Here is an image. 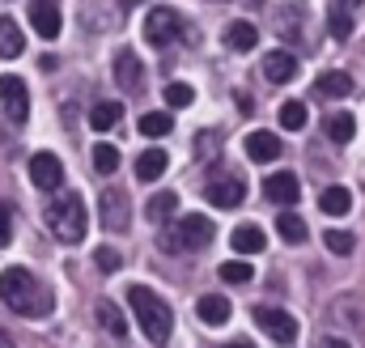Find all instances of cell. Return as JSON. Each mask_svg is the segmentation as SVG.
Returning a JSON list of instances; mask_svg holds the SVG:
<instances>
[{
    "instance_id": "obj_38",
    "label": "cell",
    "mask_w": 365,
    "mask_h": 348,
    "mask_svg": "<svg viewBox=\"0 0 365 348\" xmlns=\"http://www.w3.org/2000/svg\"><path fill=\"white\" fill-rule=\"evenodd\" d=\"M0 348H17V344H13V340H9V336H4V332H0Z\"/></svg>"
},
{
    "instance_id": "obj_7",
    "label": "cell",
    "mask_w": 365,
    "mask_h": 348,
    "mask_svg": "<svg viewBox=\"0 0 365 348\" xmlns=\"http://www.w3.org/2000/svg\"><path fill=\"white\" fill-rule=\"evenodd\" d=\"M0 106H4V115L13 123H26V115H30V89H26L21 77L0 73Z\"/></svg>"
},
{
    "instance_id": "obj_36",
    "label": "cell",
    "mask_w": 365,
    "mask_h": 348,
    "mask_svg": "<svg viewBox=\"0 0 365 348\" xmlns=\"http://www.w3.org/2000/svg\"><path fill=\"white\" fill-rule=\"evenodd\" d=\"M13 238V221H9V204H0V247H9Z\"/></svg>"
},
{
    "instance_id": "obj_16",
    "label": "cell",
    "mask_w": 365,
    "mask_h": 348,
    "mask_svg": "<svg viewBox=\"0 0 365 348\" xmlns=\"http://www.w3.org/2000/svg\"><path fill=\"white\" fill-rule=\"evenodd\" d=\"M264 77H268L272 86H289V81L297 77V56H293V51H272V56L264 60Z\"/></svg>"
},
{
    "instance_id": "obj_26",
    "label": "cell",
    "mask_w": 365,
    "mask_h": 348,
    "mask_svg": "<svg viewBox=\"0 0 365 348\" xmlns=\"http://www.w3.org/2000/svg\"><path fill=\"white\" fill-rule=\"evenodd\" d=\"M319 208H323L327 217H344V213L353 208V191H349V187H327V191L319 195Z\"/></svg>"
},
{
    "instance_id": "obj_32",
    "label": "cell",
    "mask_w": 365,
    "mask_h": 348,
    "mask_svg": "<svg viewBox=\"0 0 365 348\" xmlns=\"http://www.w3.org/2000/svg\"><path fill=\"white\" fill-rule=\"evenodd\" d=\"M217 272H221V280H230V285H247V280L255 276V267H251V263H242V260H230V263H221Z\"/></svg>"
},
{
    "instance_id": "obj_4",
    "label": "cell",
    "mask_w": 365,
    "mask_h": 348,
    "mask_svg": "<svg viewBox=\"0 0 365 348\" xmlns=\"http://www.w3.org/2000/svg\"><path fill=\"white\" fill-rule=\"evenodd\" d=\"M212 221L208 217H200V213H191V217H182L179 225H166L162 234H158V247L166 251V255H182V251H204L208 242H212Z\"/></svg>"
},
{
    "instance_id": "obj_13",
    "label": "cell",
    "mask_w": 365,
    "mask_h": 348,
    "mask_svg": "<svg viewBox=\"0 0 365 348\" xmlns=\"http://www.w3.org/2000/svg\"><path fill=\"white\" fill-rule=\"evenodd\" d=\"M357 9H361V0H331L327 4V30H331V39H349L353 34V17H357Z\"/></svg>"
},
{
    "instance_id": "obj_3",
    "label": "cell",
    "mask_w": 365,
    "mask_h": 348,
    "mask_svg": "<svg viewBox=\"0 0 365 348\" xmlns=\"http://www.w3.org/2000/svg\"><path fill=\"white\" fill-rule=\"evenodd\" d=\"M47 225H51V234H56L60 242H81V238H86V225H90L86 200H81L77 191L56 195V200L47 204Z\"/></svg>"
},
{
    "instance_id": "obj_6",
    "label": "cell",
    "mask_w": 365,
    "mask_h": 348,
    "mask_svg": "<svg viewBox=\"0 0 365 348\" xmlns=\"http://www.w3.org/2000/svg\"><path fill=\"white\" fill-rule=\"evenodd\" d=\"M255 323L264 336H272L276 344H293L297 340V319L280 306H255Z\"/></svg>"
},
{
    "instance_id": "obj_35",
    "label": "cell",
    "mask_w": 365,
    "mask_h": 348,
    "mask_svg": "<svg viewBox=\"0 0 365 348\" xmlns=\"http://www.w3.org/2000/svg\"><path fill=\"white\" fill-rule=\"evenodd\" d=\"M93 263H98V272H119V267H123V260H119L115 247H98V251H93Z\"/></svg>"
},
{
    "instance_id": "obj_21",
    "label": "cell",
    "mask_w": 365,
    "mask_h": 348,
    "mask_svg": "<svg viewBox=\"0 0 365 348\" xmlns=\"http://www.w3.org/2000/svg\"><path fill=\"white\" fill-rule=\"evenodd\" d=\"M170 166V158H166V149H145L140 158H136V178L140 183H158L162 174Z\"/></svg>"
},
{
    "instance_id": "obj_31",
    "label": "cell",
    "mask_w": 365,
    "mask_h": 348,
    "mask_svg": "<svg viewBox=\"0 0 365 348\" xmlns=\"http://www.w3.org/2000/svg\"><path fill=\"white\" fill-rule=\"evenodd\" d=\"M306 119H310L306 102H284V106H280V128H289V132H302V128H306Z\"/></svg>"
},
{
    "instance_id": "obj_29",
    "label": "cell",
    "mask_w": 365,
    "mask_h": 348,
    "mask_svg": "<svg viewBox=\"0 0 365 348\" xmlns=\"http://www.w3.org/2000/svg\"><path fill=\"white\" fill-rule=\"evenodd\" d=\"M119 119H123V106H119V102H98V106L90 111V128L93 132H110Z\"/></svg>"
},
{
    "instance_id": "obj_20",
    "label": "cell",
    "mask_w": 365,
    "mask_h": 348,
    "mask_svg": "<svg viewBox=\"0 0 365 348\" xmlns=\"http://www.w3.org/2000/svg\"><path fill=\"white\" fill-rule=\"evenodd\" d=\"M247 153H251V162H276L280 158V136L276 132H251Z\"/></svg>"
},
{
    "instance_id": "obj_10",
    "label": "cell",
    "mask_w": 365,
    "mask_h": 348,
    "mask_svg": "<svg viewBox=\"0 0 365 348\" xmlns=\"http://www.w3.org/2000/svg\"><path fill=\"white\" fill-rule=\"evenodd\" d=\"M30 183H34L38 191H56V187L64 183L60 158H56V153H34V158H30Z\"/></svg>"
},
{
    "instance_id": "obj_39",
    "label": "cell",
    "mask_w": 365,
    "mask_h": 348,
    "mask_svg": "<svg viewBox=\"0 0 365 348\" xmlns=\"http://www.w3.org/2000/svg\"><path fill=\"white\" fill-rule=\"evenodd\" d=\"M225 348H251V344H225Z\"/></svg>"
},
{
    "instance_id": "obj_19",
    "label": "cell",
    "mask_w": 365,
    "mask_h": 348,
    "mask_svg": "<svg viewBox=\"0 0 365 348\" xmlns=\"http://www.w3.org/2000/svg\"><path fill=\"white\" fill-rule=\"evenodd\" d=\"M21 51H26V34H21V26H17L13 17L0 13V60H17Z\"/></svg>"
},
{
    "instance_id": "obj_27",
    "label": "cell",
    "mask_w": 365,
    "mask_h": 348,
    "mask_svg": "<svg viewBox=\"0 0 365 348\" xmlns=\"http://www.w3.org/2000/svg\"><path fill=\"white\" fill-rule=\"evenodd\" d=\"M175 208H179V195L175 191H158V195H149V221H158V225H166L170 217H175Z\"/></svg>"
},
{
    "instance_id": "obj_22",
    "label": "cell",
    "mask_w": 365,
    "mask_h": 348,
    "mask_svg": "<svg viewBox=\"0 0 365 348\" xmlns=\"http://www.w3.org/2000/svg\"><path fill=\"white\" fill-rule=\"evenodd\" d=\"M314 93L319 98H349L353 93V77L349 73H319V81H314Z\"/></svg>"
},
{
    "instance_id": "obj_8",
    "label": "cell",
    "mask_w": 365,
    "mask_h": 348,
    "mask_svg": "<svg viewBox=\"0 0 365 348\" xmlns=\"http://www.w3.org/2000/svg\"><path fill=\"white\" fill-rule=\"evenodd\" d=\"M30 26H34V34L38 39H60V30H64V17H60V4L56 0H30Z\"/></svg>"
},
{
    "instance_id": "obj_14",
    "label": "cell",
    "mask_w": 365,
    "mask_h": 348,
    "mask_svg": "<svg viewBox=\"0 0 365 348\" xmlns=\"http://www.w3.org/2000/svg\"><path fill=\"white\" fill-rule=\"evenodd\" d=\"M115 81L123 93H136L140 81H145V64H140V56L136 51H119L115 56Z\"/></svg>"
},
{
    "instance_id": "obj_25",
    "label": "cell",
    "mask_w": 365,
    "mask_h": 348,
    "mask_svg": "<svg viewBox=\"0 0 365 348\" xmlns=\"http://www.w3.org/2000/svg\"><path fill=\"white\" fill-rule=\"evenodd\" d=\"M323 128H327V136H331L336 145H349V140L357 136V119H353L349 111H336V115H327V123H323Z\"/></svg>"
},
{
    "instance_id": "obj_1",
    "label": "cell",
    "mask_w": 365,
    "mask_h": 348,
    "mask_svg": "<svg viewBox=\"0 0 365 348\" xmlns=\"http://www.w3.org/2000/svg\"><path fill=\"white\" fill-rule=\"evenodd\" d=\"M0 302L21 314V319H47L51 314V293L30 267H4L0 272Z\"/></svg>"
},
{
    "instance_id": "obj_24",
    "label": "cell",
    "mask_w": 365,
    "mask_h": 348,
    "mask_svg": "<svg viewBox=\"0 0 365 348\" xmlns=\"http://www.w3.org/2000/svg\"><path fill=\"white\" fill-rule=\"evenodd\" d=\"M140 136L145 140H162V136H170V128H175V119L166 115V111H149V115H140Z\"/></svg>"
},
{
    "instance_id": "obj_5",
    "label": "cell",
    "mask_w": 365,
    "mask_h": 348,
    "mask_svg": "<svg viewBox=\"0 0 365 348\" xmlns=\"http://www.w3.org/2000/svg\"><path fill=\"white\" fill-rule=\"evenodd\" d=\"M179 30H182V21L170 4L149 9V17H145V39H149V47H170V43L179 39Z\"/></svg>"
},
{
    "instance_id": "obj_34",
    "label": "cell",
    "mask_w": 365,
    "mask_h": 348,
    "mask_svg": "<svg viewBox=\"0 0 365 348\" xmlns=\"http://www.w3.org/2000/svg\"><path fill=\"white\" fill-rule=\"evenodd\" d=\"M166 102H170V111H187L195 102V89L187 81H175V86H166Z\"/></svg>"
},
{
    "instance_id": "obj_2",
    "label": "cell",
    "mask_w": 365,
    "mask_h": 348,
    "mask_svg": "<svg viewBox=\"0 0 365 348\" xmlns=\"http://www.w3.org/2000/svg\"><path fill=\"white\" fill-rule=\"evenodd\" d=\"M128 306H132L140 332H145L153 344H166V340H170V332H175V314H170V306H166L153 289L132 285V289H128Z\"/></svg>"
},
{
    "instance_id": "obj_40",
    "label": "cell",
    "mask_w": 365,
    "mask_h": 348,
    "mask_svg": "<svg viewBox=\"0 0 365 348\" xmlns=\"http://www.w3.org/2000/svg\"><path fill=\"white\" fill-rule=\"evenodd\" d=\"M217 4H225V0H217Z\"/></svg>"
},
{
    "instance_id": "obj_33",
    "label": "cell",
    "mask_w": 365,
    "mask_h": 348,
    "mask_svg": "<svg viewBox=\"0 0 365 348\" xmlns=\"http://www.w3.org/2000/svg\"><path fill=\"white\" fill-rule=\"evenodd\" d=\"M323 242H327V251H331V255H353V247H357L349 230H327V234H323Z\"/></svg>"
},
{
    "instance_id": "obj_11",
    "label": "cell",
    "mask_w": 365,
    "mask_h": 348,
    "mask_svg": "<svg viewBox=\"0 0 365 348\" xmlns=\"http://www.w3.org/2000/svg\"><path fill=\"white\" fill-rule=\"evenodd\" d=\"M98 204H102V230L123 234L128 221H132V213H128V195H123V191H106Z\"/></svg>"
},
{
    "instance_id": "obj_15",
    "label": "cell",
    "mask_w": 365,
    "mask_h": 348,
    "mask_svg": "<svg viewBox=\"0 0 365 348\" xmlns=\"http://www.w3.org/2000/svg\"><path fill=\"white\" fill-rule=\"evenodd\" d=\"M230 247H234L238 255H259V251L268 247V234H264L255 221H242V225L230 234Z\"/></svg>"
},
{
    "instance_id": "obj_37",
    "label": "cell",
    "mask_w": 365,
    "mask_h": 348,
    "mask_svg": "<svg viewBox=\"0 0 365 348\" xmlns=\"http://www.w3.org/2000/svg\"><path fill=\"white\" fill-rule=\"evenodd\" d=\"M319 348H353L349 340H340V336H327V340H319Z\"/></svg>"
},
{
    "instance_id": "obj_23",
    "label": "cell",
    "mask_w": 365,
    "mask_h": 348,
    "mask_svg": "<svg viewBox=\"0 0 365 348\" xmlns=\"http://www.w3.org/2000/svg\"><path fill=\"white\" fill-rule=\"evenodd\" d=\"M255 43H259V30L251 21H230L225 26V47L230 51H251Z\"/></svg>"
},
{
    "instance_id": "obj_18",
    "label": "cell",
    "mask_w": 365,
    "mask_h": 348,
    "mask_svg": "<svg viewBox=\"0 0 365 348\" xmlns=\"http://www.w3.org/2000/svg\"><path fill=\"white\" fill-rule=\"evenodd\" d=\"M93 314H98V327H102L110 340H123V336H128V314H123L115 302H98Z\"/></svg>"
},
{
    "instance_id": "obj_17",
    "label": "cell",
    "mask_w": 365,
    "mask_h": 348,
    "mask_svg": "<svg viewBox=\"0 0 365 348\" xmlns=\"http://www.w3.org/2000/svg\"><path fill=\"white\" fill-rule=\"evenodd\" d=\"M195 314H200V323H208V327H225V323H230V314H234V306H230L225 297L208 293V297H200V302H195Z\"/></svg>"
},
{
    "instance_id": "obj_12",
    "label": "cell",
    "mask_w": 365,
    "mask_h": 348,
    "mask_svg": "<svg viewBox=\"0 0 365 348\" xmlns=\"http://www.w3.org/2000/svg\"><path fill=\"white\" fill-rule=\"evenodd\" d=\"M264 195L272 200V204H297V195H302V183H297V174H289V170H276L264 178Z\"/></svg>"
},
{
    "instance_id": "obj_28",
    "label": "cell",
    "mask_w": 365,
    "mask_h": 348,
    "mask_svg": "<svg viewBox=\"0 0 365 348\" xmlns=\"http://www.w3.org/2000/svg\"><path fill=\"white\" fill-rule=\"evenodd\" d=\"M276 234H280L289 247H302V242H306V221H302L297 213H280V217H276Z\"/></svg>"
},
{
    "instance_id": "obj_30",
    "label": "cell",
    "mask_w": 365,
    "mask_h": 348,
    "mask_svg": "<svg viewBox=\"0 0 365 348\" xmlns=\"http://www.w3.org/2000/svg\"><path fill=\"white\" fill-rule=\"evenodd\" d=\"M93 170H98V174H115V170H119V149H115L110 140L93 145Z\"/></svg>"
},
{
    "instance_id": "obj_9",
    "label": "cell",
    "mask_w": 365,
    "mask_h": 348,
    "mask_svg": "<svg viewBox=\"0 0 365 348\" xmlns=\"http://www.w3.org/2000/svg\"><path fill=\"white\" fill-rule=\"evenodd\" d=\"M204 195H208L217 208H238V204L247 200V187H242V178H234V174H217V178H208Z\"/></svg>"
}]
</instances>
